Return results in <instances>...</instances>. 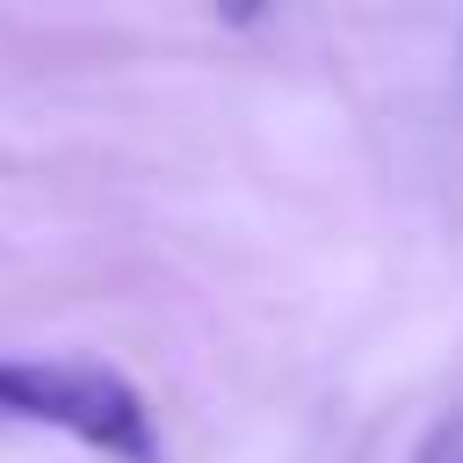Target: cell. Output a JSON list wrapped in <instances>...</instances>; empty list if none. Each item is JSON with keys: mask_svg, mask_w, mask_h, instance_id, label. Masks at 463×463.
Segmentation results:
<instances>
[{"mask_svg": "<svg viewBox=\"0 0 463 463\" xmlns=\"http://www.w3.org/2000/svg\"><path fill=\"white\" fill-rule=\"evenodd\" d=\"M412 463H463V405H449V412H441V420L420 434Z\"/></svg>", "mask_w": 463, "mask_h": 463, "instance_id": "7a4b0ae2", "label": "cell"}, {"mask_svg": "<svg viewBox=\"0 0 463 463\" xmlns=\"http://www.w3.org/2000/svg\"><path fill=\"white\" fill-rule=\"evenodd\" d=\"M0 427L65 434V441L94 449L101 463H166L145 391L109 362H72V354L0 362Z\"/></svg>", "mask_w": 463, "mask_h": 463, "instance_id": "6da1fadb", "label": "cell"}]
</instances>
